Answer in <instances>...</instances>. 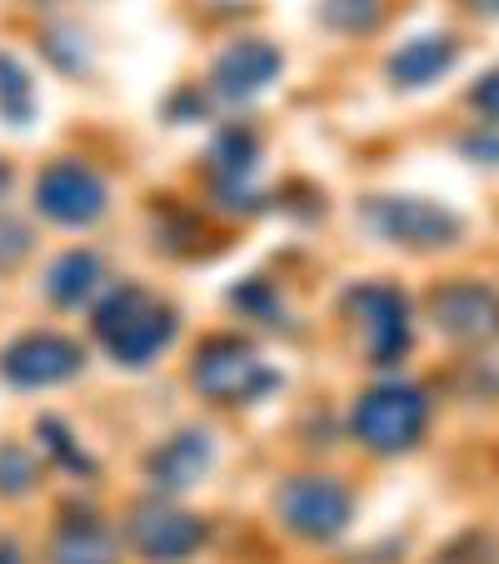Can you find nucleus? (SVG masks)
<instances>
[{
	"mask_svg": "<svg viewBox=\"0 0 499 564\" xmlns=\"http://www.w3.org/2000/svg\"><path fill=\"white\" fill-rule=\"evenodd\" d=\"M96 335L120 365H150L175 340V310L140 285H120L100 300Z\"/></svg>",
	"mask_w": 499,
	"mask_h": 564,
	"instance_id": "obj_1",
	"label": "nucleus"
},
{
	"mask_svg": "<svg viewBox=\"0 0 499 564\" xmlns=\"http://www.w3.org/2000/svg\"><path fill=\"white\" fill-rule=\"evenodd\" d=\"M191 380L215 405H250V400L275 390L280 375L270 370L256 355V345H245L240 335H215V340H205L200 355H195Z\"/></svg>",
	"mask_w": 499,
	"mask_h": 564,
	"instance_id": "obj_2",
	"label": "nucleus"
},
{
	"mask_svg": "<svg viewBox=\"0 0 499 564\" xmlns=\"http://www.w3.org/2000/svg\"><path fill=\"white\" fill-rule=\"evenodd\" d=\"M425 420H430V405L420 390H410V384H380V390L360 394L350 425H355V440H365L370 449L400 455V449H410L414 440L425 435Z\"/></svg>",
	"mask_w": 499,
	"mask_h": 564,
	"instance_id": "obj_3",
	"label": "nucleus"
},
{
	"mask_svg": "<svg viewBox=\"0 0 499 564\" xmlns=\"http://www.w3.org/2000/svg\"><path fill=\"white\" fill-rule=\"evenodd\" d=\"M275 510L300 540H335L350 524V490L329 475H295L280 485Z\"/></svg>",
	"mask_w": 499,
	"mask_h": 564,
	"instance_id": "obj_4",
	"label": "nucleus"
},
{
	"mask_svg": "<svg viewBox=\"0 0 499 564\" xmlns=\"http://www.w3.org/2000/svg\"><path fill=\"white\" fill-rule=\"evenodd\" d=\"M35 205L55 225H90L106 210V181L80 160H55L35 181Z\"/></svg>",
	"mask_w": 499,
	"mask_h": 564,
	"instance_id": "obj_5",
	"label": "nucleus"
},
{
	"mask_svg": "<svg viewBox=\"0 0 499 564\" xmlns=\"http://www.w3.org/2000/svg\"><path fill=\"white\" fill-rule=\"evenodd\" d=\"M200 540H205V524L195 520V514L175 510V505L150 500V505H135V510H130V544L155 564L191 560V554L200 550Z\"/></svg>",
	"mask_w": 499,
	"mask_h": 564,
	"instance_id": "obj_6",
	"label": "nucleus"
},
{
	"mask_svg": "<svg viewBox=\"0 0 499 564\" xmlns=\"http://www.w3.org/2000/svg\"><path fill=\"white\" fill-rule=\"evenodd\" d=\"M80 345L65 340L55 330H35V335H21L11 350L0 355V375L11 384H25V390H45V384H61L80 370Z\"/></svg>",
	"mask_w": 499,
	"mask_h": 564,
	"instance_id": "obj_7",
	"label": "nucleus"
},
{
	"mask_svg": "<svg viewBox=\"0 0 499 564\" xmlns=\"http://www.w3.org/2000/svg\"><path fill=\"white\" fill-rule=\"evenodd\" d=\"M350 315L360 325V340L375 365H394L410 350V319H404V300L390 285H360L350 295Z\"/></svg>",
	"mask_w": 499,
	"mask_h": 564,
	"instance_id": "obj_8",
	"label": "nucleus"
},
{
	"mask_svg": "<svg viewBox=\"0 0 499 564\" xmlns=\"http://www.w3.org/2000/svg\"><path fill=\"white\" fill-rule=\"evenodd\" d=\"M370 225L394 240V246H414V250H435L449 246L459 235V220L449 210L430 200H375L370 205Z\"/></svg>",
	"mask_w": 499,
	"mask_h": 564,
	"instance_id": "obj_9",
	"label": "nucleus"
},
{
	"mask_svg": "<svg viewBox=\"0 0 499 564\" xmlns=\"http://www.w3.org/2000/svg\"><path fill=\"white\" fill-rule=\"evenodd\" d=\"M430 315L455 340H495L499 335V295L489 285H475V280H455V285L435 290Z\"/></svg>",
	"mask_w": 499,
	"mask_h": 564,
	"instance_id": "obj_10",
	"label": "nucleus"
},
{
	"mask_svg": "<svg viewBox=\"0 0 499 564\" xmlns=\"http://www.w3.org/2000/svg\"><path fill=\"white\" fill-rule=\"evenodd\" d=\"M280 51L270 41H235L230 51L215 61V90L230 100H250L280 75Z\"/></svg>",
	"mask_w": 499,
	"mask_h": 564,
	"instance_id": "obj_11",
	"label": "nucleus"
},
{
	"mask_svg": "<svg viewBox=\"0 0 499 564\" xmlns=\"http://www.w3.org/2000/svg\"><path fill=\"white\" fill-rule=\"evenodd\" d=\"M210 435L205 430H181V435H171L165 445L150 455V485L155 490H171V495H181V490H191L195 479L210 469Z\"/></svg>",
	"mask_w": 499,
	"mask_h": 564,
	"instance_id": "obj_12",
	"label": "nucleus"
},
{
	"mask_svg": "<svg viewBox=\"0 0 499 564\" xmlns=\"http://www.w3.org/2000/svg\"><path fill=\"white\" fill-rule=\"evenodd\" d=\"M116 534L100 520L80 514V520H65L61 534L51 540V564H116Z\"/></svg>",
	"mask_w": 499,
	"mask_h": 564,
	"instance_id": "obj_13",
	"label": "nucleus"
},
{
	"mask_svg": "<svg viewBox=\"0 0 499 564\" xmlns=\"http://www.w3.org/2000/svg\"><path fill=\"white\" fill-rule=\"evenodd\" d=\"M455 55H459V45L449 35H420V41H410L390 61V75L400 86H430V80H440L455 65Z\"/></svg>",
	"mask_w": 499,
	"mask_h": 564,
	"instance_id": "obj_14",
	"label": "nucleus"
},
{
	"mask_svg": "<svg viewBox=\"0 0 499 564\" xmlns=\"http://www.w3.org/2000/svg\"><path fill=\"white\" fill-rule=\"evenodd\" d=\"M100 280H106V270H100L96 250H70V256H61L51 265L45 295H51L55 305H80V300H90L100 290Z\"/></svg>",
	"mask_w": 499,
	"mask_h": 564,
	"instance_id": "obj_15",
	"label": "nucleus"
},
{
	"mask_svg": "<svg viewBox=\"0 0 499 564\" xmlns=\"http://www.w3.org/2000/svg\"><path fill=\"white\" fill-rule=\"evenodd\" d=\"M0 116L15 120V126H25V120L35 116V80L31 70H25L15 55L0 51Z\"/></svg>",
	"mask_w": 499,
	"mask_h": 564,
	"instance_id": "obj_16",
	"label": "nucleus"
},
{
	"mask_svg": "<svg viewBox=\"0 0 499 564\" xmlns=\"http://www.w3.org/2000/svg\"><path fill=\"white\" fill-rule=\"evenodd\" d=\"M210 160H215V171H220L225 181H240V175H250V165H256V135L240 130V126H230L220 140H215Z\"/></svg>",
	"mask_w": 499,
	"mask_h": 564,
	"instance_id": "obj_17",
	"label": "nucleus"
},
{
	"mask_svg": "<svg viewBox=\"0 0 499 564\" xmlns=\"http://www.w3.org/2000/svg\"><path fill=\"white\" fill-rule=\"evenodd\" d=\"M319 21L329 31H370L380 21V0H325L319 6Z\"/></svg>",
	"mask_w": 499,
	"mask_h": 564,
	"instance_id": "obj_18",
	"label": "nucleus"
},
{
	"mask_svg": "<svg viewBox=\"0 0 499 564\" xmlns=\"http://www.w3.org/2000/svg\"><path fill=\"white\" fill-rule=\"evenodd\" d=\"M35 479H41V469H35L31 449L0 445V490H6V495H25Z\"/></svg>",
	"mask_w": 499,
	"mask_h": 564,
	"instance_id": "obj_19",
	"label": "nucleus"
},
{
	"mask_svg": "<svg viewBox=\"0 0 499 564\" xmlns=\"http://www.w3.org/2000/svg\"><path fill=\"white\" fill-rule=\"evenodd\" d=\"M35 435H41V445L51 449V455L61 459V465H70V469H90V459L80 455V445H70V435H65L61 420H41V425H35Z\"/></svg>",
	"mask_w": 499,
	"mask_h": 564,
	"instance_id": "obj_20",
	"label": "nucleus"
},
{
	"mask_svg": "<svg viewBox=\"0 0 499 564\" xmlns=\"http://www.w3.org/2000/svg\"><path fill=\"white\" fill-rule=\"evenodd\" d=\"M31 256V230L15 220H0V270H15Z\"/></svg>",
	"mask_w": 499,
	"mask_h": 564,
	"instance_id": "obj_21",
	"label": "nucleus"
},
{
	"mask_svg": "<svg viewBox=\"0 0 499 564\" xmlns=\"http://www.w3.org/2000/svg\"><path fill=\"white\" fill-rule=\"evenodd\" d=\"M469 100H475V110H479V116H489V120H495V126H499V70H489L485 80H479V86H475V96H469Z\"/></svg>",
	"mask_w": 499,
	"mask_h": 564,
	"instance_id": "obj_22",
	"label": "nucleus"
},
{
	"mask_svg": "<svg viewBox=\"0 0 499 564\" xmlns=\"http://www.w3.org/2000/svg\"><path fill=\"white\" fill-rule=\"evenodd\" d=\"M465 150H469V155H499V140H489V135H469V140H465Z\"/></svg>",
	"mask_w": 499,
	"mask_h": 564,
	"instance_id": "obj_23",
	"label": "nucleus"
},
{
	"mask_svg": "<svg viewBox=\"0 0 499 564\" xmlns=\"http://www.w3.org/2000/svg\"><path fill=\"white\" fill-rule=\"evenodd\" d=\"M0 564H21V554H15V544H0Z\"/></svg>",
	"mask_w": 499,
	"mask_h": 564,
	"instance_id": "obj_24",
	"label": "nucleus"
},
{
	"mask_svg": "<svg viewBox=\"0 0 499 564\" xmlns=\"http://www.w3.org/2000/svg\"><path fill=\"white\" fill-rule=\"evenodd\" d=\"M11 191V165H6V160H0V195Z\"/></svg>",
	"mask_w": 499,
	"mask_h": 564,
	"instance_id": "obj_25",
	"label": "nucleus"
},
{
	"mask_svg": "<svg viewBox=\"0 0 499 564\" xmlns=\"http://www.w3.org/2000/svg\"><path fill=\"white\" fill-rule=\"evenodd\" d=\"M469 6H475V11H495L499 15V0H469Z\"/></svg>",
	"mask_w": 499,
	"mask_h": 564,
	"instance_id": "obj_26",
	"label": "nucleus"
}]
</instances>
